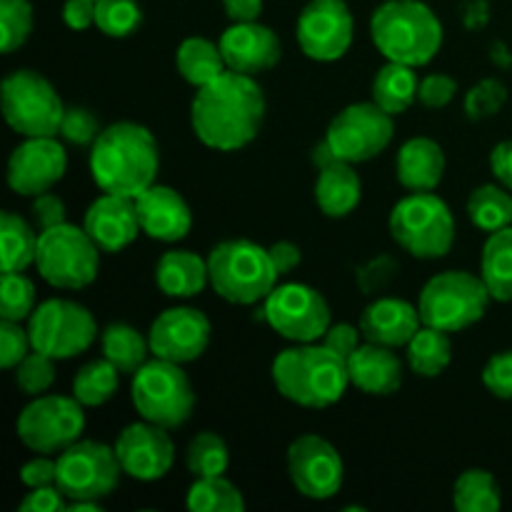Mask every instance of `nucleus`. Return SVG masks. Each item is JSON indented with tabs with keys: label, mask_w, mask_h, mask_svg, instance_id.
<instances>
[{
	"label": "nucleus",
	"mask_w": 512,
	"mask_h": 512,
	"mask_svg": "<svg viewBox=\"0 0 512 512\" xmlns=\"http://www.w3.org/2000/svg\"><path fill=\"white\" fill-rule=\"evenodd\" d=\"M208 283V258H200L193 250H168L155 263V285L168 298H195Z\"/></svg>",
	"instance_id": "cd10ccee"
},
{
	"label": "nucleus",
	"mask_w": 512,
	"mask_h": 512,
	"mask_svg": "<svg viewBox=\"0 0 512 512\" xmlns=\"http://www.w3.org/2000/svg\"><path fill=\"white\" fill-rule=\"evenodd\" d=\"M120 370L108 358L90 360L75 373L73 378V398L83 408H100L108 403L120 385Z\"/></svg>",
	"instance_id": "e433bc0d"
},
{
	"label": "nucleus",
	"mask_w": 512,
	"mask_h": 512,
	"mask_svg": "<svg viewBox=\"0 0 512 512\" xmlns=\"http://www.w3.org/2000/svg\"><path fill=\"white\" fill-rule=\"evenodd\" d=\"M33 33V5L30 0H0V48L5 55L23 48Z\"/></svg>",
	"instance_id": "a19ab883"
},
{
	"label": "nucleus",
	"mask_w": 512,
	"mask_h": 512,
	"mask_svg": "<svg viewBox=\"0 0 512 512\" xmlns=\"http://www.w3.org/2000/svg\"><path fill=\"white\" fill-rule=\"evenodd\" d=\"M220 50L228 70L243 75H260L273 70L283 58V45L278 33L260 20L253 23H233L220 35Z\"/></svg>",
	"instance_id": "412c9836"
},
{
	"label": "nucleus",
	"mask_w": 512,
	"mask_h": 512,
	"mask_svg": "<svg viewBox=\"0 0 512 512\" xmlns=\"http://www.w3.org/2000/svg\"><path fill=\"white\" fill-rule=\"evenodd\" d=\"M55 363H58V360L50 358V355L40 353V350H30V353L15 365V385H18L25 395H30V398L45 395L55 383Z\"/></svg>",
	"instance_id": "37998d69"
},
{
	"label": "nucleus",
	"mask_w": 512,
	"mask_h": 512,
	"mask_svg": "<svg viewBox=\"0 0 512 512\" xmlns=\"http://www.w3.org/2000/svg\"><path fill=\"white\" fill-rule=\"evenodd\" d=\"M465 210H468L470 223L488 235L512 225V195L500 183H488L475 188L470 193Z\"/></svg>",
	"instance_id": "f704fd0d"
},
{
	"label": "nucleus",
	"mask_w": 512,
	"mask_h": 512,
	"mask_svg": "<svg viewBox=\"0 0 512 512\" xmlns=\"http://www.w3.org/2000/svg\"><path fill=\"white\" fill-rule=\"evenodd\" d=\"M68 170V153L58 135L48 138H23V143L10 153L5 180L13 193L35 198L53 190Z\"/></svg>",
	"instance_id": "a211bd4d"
},
{
	"label": "nucleus",
	"mask_w": 512,
	"mask_h": 512,
	"mask_svg": "<svg viewBox=\"0 0 512 512\" xmlns=\"http://www.w3.org/2000/svg\"><path fill=\"white\" fill-rule=\"evenodd\" d=\"M185 505L193 512H243L245 498L225 475H213V478H195Z\"/></svg>",
	"instance_id": "4c0bfd02"
},
{
	"label": "nucleus",
	"mask_w": 512,
	"mask_h": 512,
	"mask_svg": "<svg viewBox=\"0 0 512 512\" xmlns=\"http://www.w3.org/2000/svg\"><path fill=\"white\" fill-rule=\"evenodd\" d=\"M100 253L88 230L63 223L40 233L35 268L53 288L83 290L98 278Z\"/></svg>",
	"instance_id": "9d476101"
},
{
	"label": "nucleus",
	"mask_w": 512,
	"mask_h": 512,
	"mask_svg": "<svg viewBox=\"0 0 512 512\" xmlns=\"http://www.w3.org/2000/svg\"><path fill=\"white\" fill-rule=\"evenodd\" d=\"M35 305V285L23 273H3L0 283V318L23 323L33 315Z\"/></svg>",
	"instance_id": "79ce46f5"
},
{
	"label": "nucleus",
	"mask_w": 512,
	"mask_h": 512,
	"mask_svg": "<svg viewBox=\"0 0 512 512\" xmlns=\"http://www.w3.org/2000/svg\"><path fill=\"white\" fill-rule=\"evenodd\" d=\"M490 170H493L495 180L505 188L512 190V140H503L490 153Z\"/></svg>",
	"instance_id": "13d9d810"
},
{
	"label": "nucleus",
	"mask_w": 512,
	"mask_h": 512,
	"mask_svg": "<svg viewBox=\"0 0 512 512\" xmlns=\"http://www.w3.org/2000/svg\"><path fill=\"white\" fill-rule=\"evenodd\" d=\"M58 480V458L53 460V455H35L33 460L20 468V483L28 490L33 488H45V485H55Z\"/></svg>",
	"instance_id": "603ef678"
},
{
	"label": "nucleus",
	"mask_w": 512,
	"mask_h": 512,
	"mask_svg": "<svg viewBox=\"0 0 512 512\" xmlns=\"http://www.w3.org/2000/svg\"><path fill=\"white\" fill-rule=\"evenodd\" d=\"M120 473H123V468H120L115 448L98 443V440L80 438L78 443H73L58 455L55 485L68 498V503H75V500L100 503L115 493Z\"/></svg>",
	"instance_id": "ddd939ff"
},
{
	"label": "nucleus",
	"mask_w": 512,
	"mask_h": 512,
	"mask_svg": "<svg viewBox=\"0 0 512 512\" xmlns=\"http://www.w3.org/2000/svg\"><path fill=\"white\" fill-rule=\"evenodd\" d=\"M395 273H398V263L393 255H378L355 270V285L363 295H378L393 283Z\"/></svg>",
	"instance_id": "49530a36"
},
{
	"label": "nucleus",
	"mask_w": 512,
	"mask_h": 512,
	"mask_svg": "<svg viewBox=\"0 0 512 512\" xmlns=\"http://www.w3.org/2000/svg\"><path fill=\"white\" fill-rule=\"evenodd\" d=\"M210 288L233 305L263 303L280 275L268 248L253 240H223L208 253Z\"/></svg>",
	"instance_id": "39448f33"
},
{
	"label": "nucleus",
	"mask_w": 512,
	"mask_h": 512,
	"mask_svg": "<svg viewBox=\"0 0 512 512\" xmlns=\"http://www.w3.org/2000/svg\"><path fill=\"white\" fill-rule=\"evenodd\" d=\"M85 430V408L73 395H38L15 420L18 440L40 455H60Z\"/></svg>",
	"instance_id": "f8f14e48"
},
{
	"label": "nucleus",
	"mask_w": 512,
	"mask_h": 512,
	"mask_svg": "<svg viewBox=\"0 0 512 512\" xmlns=\"http://www.w3.org/2000/svg\"><path fill=\"white\" fill-rule=\"evenodd\" d=\"M418 305L400 298H378L360 315V333L368 343L385 345V348H405L420 330Z\"/></svg>",
	"instance_id": "b1692460"
},
{
	"label": "nucleus",
	"mask_w": 512,
	"mask_h": 512,
	"mask_svg": "<svg viewBox=\"0 0 512 512\" xmlns=\"http://www.w3.org/2000/svg\"><path fill=\"white\" fill-rule=\"evenodd\" d=\"M480 278L488 285L490 298L512 303V225L488 235L480 255Z\"/></svg>",
	"instance_id": "7c9ffc66"
},
{
	"label": "nucleus",
	"mask_w": 512,
	"mask_h": 512,
	"mask_svg": "<svg viewBox=\"0 0 512 512\" xmlns=\"http://www.w3.org/2000/svg\"><path fill=\"white\" fill-rule=\"evenodd\" d=\"M35 225L20 218L18 213L5 210L0 215V260H3V273H25L30 265H35L38 255V240Z\"/></svg>",
	"instance_id": "2f4dec72"
},
{
	"label": "nucleus",
	"mask_w": 512,
	"mask_h": 512,
	"mask_svg": "<svg viewBox=\"0 0 512 512\" xmlns=\"http://www.w3.org/2000/svg\"><path fill=\"white\" fill-rule=\"evenodd\" d=\"M505 103H508V88L498 78H483L465 93V113L475 123L498 115Z\"/></svg>",
	"instance_id": "c03bdc74"
},
{
	"label": "nucleus",
	"mask_w": 512,
	"mask_h": 512,
	"mask_svg": "<svg viewBox=\"0 0 512 512\" xmlns=\"http://www.w3.org/2000/svg\"><path fill=\"white\" fill-rule=\"evenodd\" d=\"M363 200V183L360 175L355 173L353 163H335L325 165L318 170V180H315V203H318L320 213L328 218H348Z\"/></svg>",
	"instance_id": "bb28decb"
},
{
	"label": "nucleus",
	"mask_w": 512,
	"mask_h": 512,
	"mask_svg": "<svg viewBox=\"0 0 512 512\" xmlns=\"http://www.w3.org/2000/svg\"><path fill=\"white\" fill-rule=\"evenodd\" d=\"M360 335L363 333H360V328H355V325L335 323L330 325L328 333L320 338V343H323L325 348L333 350V353H338L343 360H348L350 355L360 348Z\"/></svg>",
	"instance_id": "864d4df0"
},
{
	"label": "nucleus",
	"mask_w": 512,
	"mask_h": 512,
	"mask_svg": "<svg viewBox=\"0 0 512 512\" xmlns=\"http://www.w3.org/2000/svg\"><path fill=\"white\" fill-rule=\"evenodd\" d=\"M263 315L270 328L290 343H318L333 325L325 295L305 283L275 285L263 300Z\"/></svg>",
	"instance_id": "4468645a"
},
{
	"label": "nucleus",
	"mask_w": 512,
	"mask_h": 512,
	"mask_svg": "<svg viewBox=\"0 0 512 512\" xmlns=\"http://www.w3.org/2000/svg\"><path fill=\"white\" fill-rule=\"evenodd\" d=\"M30 218H33L35 228L43 233V230L55 228V225L68 223L65 220V203L55 193H40L35 195L33 203H30Z\"/></svg>",
	"instance_id": "3c124183"
},
{
	"label": "nucleus",
	"mask_w": 512,
	"mask_h": 512,
	"mask_svg": "<svg viewBox=\"0 0 512 512\" xmlns=\"http://www.w3.org/2000/svg\"><path fill=\"white\" fill-rule=\"evenodd\" d=\"M83 228L88 230V235L103 253H120L133 245L140 235L135 198L103 193L85 210Z\"/></svg>",
	"instance_id": "5701e85b"
},
{
	"label": "nucleus",
	"mask_w": 512,
	"mask_h": 512,
	"mask_svg": "<svg viewBox=\"0 0 512 512\" xmlns=\"http://www.w3.org/2000/svg\"><path fill=\"white\" fill-rule=\"evenodd\" d=\"M418 85L420 80L415 75V68L388 60L375 73L373 85H370V100L395 118L413 108V103L418 100Z\"/></svg>",
	"instance_id": "c85d7f7f"
},
{
	"label": "nucleus",
	"mask_w": 512,
	"mask_h": 512,
	"mask_svg": "<svg viewBox=\"0 0 512 512\" xmlns=\"http://www.w3.org/2000/svg\"><path fill=\"white\" fill-rule=\"evenodd\" d=\"M130 398L148 423L175 430L190 420L195 410V390L183 365L153 358L133 375Z\"/></svg>",
	"instance_id": "6e6552de"
},
{
	"label": "nucleus",
	"mask_w": 512,
	"mask_h": 512,
	"mask_svg": "<svg viewBox=\"0 0 512 512\" xmlns=\"http://www.w3.org/2000/svg\"><path fill=\"white\" fill-rule=\"evenodd\" d=\"M483 385L490 395L512 400V350L495 353L483 368Z\"/></svg>",
	"instance_id": "09e8293b"
},
{
	"label": "nucleus",
	"mask_w": 512,
	"mask_h": 512,
	"mask_svg": "<svg viewBox=\"0 0 512 512\" xmlns=\"http://www.w3.org/2000/svg\"><path fill=\"white\" fill-rule=\"evenodd\" d=\"M265 93L253 75L225 70L203 85L190 103L195 138L220 153H233L258 138L265 120Z\"/></svg>",
	"instance_id": "f257e3e1"
},
{
	"label": "nucleus",
	"mask_w": 512,
	"mask_h": 512,
	"mask_svg": "<svg viewBox=\"0 0 512 512\" xmlns=\"http://www.w3.org/2000/svg\"><path fill=\"white\" fill-rule=\"evenodd\" d=\"M103 358H108L123 375H135L148 363L150 340L128 323H110L100 335Z\"/></svg>",
	"instance_id": "473e14b6"
},
{
	"label": "nucleus",
	"mask_w": 512,
	"mask_h": 512,
	"mask_svg": "<svg viewBox=\"0 0 512 512\" xmlns=\"http://www.w3.org/2000/svg\"><path fill=\"white\" fill-rule=\"evenodd\" d=\"M100 120L95 118V113L90 108H65L63 123H60V138L70 145H93L95 138L100 135Z\"/></svg>",
	"instance_id": "a18cd8bd"
},
{
	"label": "nucleus",
	"mask_w": 512,
	"mask_h": 512,
	"mask_svg": "<svg viewBox=\"0 0 512 512\" xmlns=\"http://www.w3.org/2000/svg\"><path fill=\"white\" fill-rule=\"evenodd\" d=\"M223 8L233 23H253L260 20L263 0H223Z\"/></svg>",
	"instance_id": "bf43d9fd"
},
{
	"label": "nucleus",
	"mask_w": 512,
	"mask_h": 512,
	"mask_svg": "<svg viewBox=\"0 0 512 512\" xmlns=\"http://www.w3.org/2000/svg\"><path fill=\"white\" fill-rule=\"evenodd\" d=\"M408 348V365L415 375L420 378H438L448 370L453 363V343H450V333L430 325H420L418 333L410 338Z\"/></svg>",
	"instance_id": "72a5a7b5"
},
{
	"label": "nucleus",
	"mask_w": 512,
	"mask_h": 512,
	"mask_svg": "<svg viewBox=\"0 0 512 512\" xmlns=\"http://www.w3.org/2000/svg\"><path fill=\"white\" fill-rule=\"evenodd\" d=\"M335 153H333V148H330L328 145V140H323V143L320 145H315V150H313V165L315 168H325V165H330V163H335Z\"/></svg>",
	"instance_id": "052dcab7"
},
{
	"label": "nucleus",
	"mask_w": 512,
	"mask_h": 512,
	"mask_svg": "<svg viewBox=\"0 0 512 512\" xmlns=\"http://www.w3.org/2000/svg\"><path fill=\"white\" fill-rule=\"evenodd\" d=\"M390 235L408 255L440 260L455 245V218L450 205L435 193H410L393 205Z\"/></svg>",
	"instance_id": "423d86ee"
},
{
	"label": "nucleus",
	"mask_w": 512,
	"mask_h": 512,
	"mask_svg": "<svg viewBox=\"0 0 512 512\" xmlns=\"http://www.w3.org/2000/svg\"><path fill=\"white\" fill-rule=\"evenodd\" d=\"M490 300V290L480 275L445 270L433 275L420 290V320L445 333H463L485 318Z\"/></svg>",
	"instance_id": "0eeeda50"
},
{
	"label": "nucleus",
	"mask_w": 512,
	"mask_h": 512,
	"mask_svg": "<svg viewBox=\"0 0 512 512\" xmlns=\"http://www.w3.org/2000/svg\"><path fill=\"white\" fill-rule=\"evenodd\" d=\"M455 95H458V80L453 75L430 73L418 85V100L430 110H440L450 105Z\"/></svg>",
	"instance_id": "8fccbe9b"
},
{
	"label": "nucleus",
	"mask_w": 512,
	"mask_h": 512,
	"mask_svg": "<svg viewBox=\"0 0 512 512\" xmlns=\"http://www.w3.org/2000/svg\"><path fill=\"white\" fill-rule=\"evenodd\" d=\"M288 475L303 498L330 500L343 488L345 465L330 440L308 433L290 443Z\"/></svg>",
	"instance_id": "f3484780"
},
{
	"label": "nucleus",
	"mask_w": 512,
	"mask_h": 512,
	"mask_svg": "<svg viewBox=\"0 0 512 512\" xmlns=\"http://www.w3.org/2000/svg\"><path fill=\"white\" fill-rule=\"evenodd\" d=\"M28 333L33 350L55 360L78 358L98 338V323L85 305L65 298H50L40 303L28 318Z\"/></svg>",
	"instance_id": "9b49d317"
},
{
	"label": "nucleus",
	"mask_w": 512,
	"mask_h": 512,
	"mask_svg": "<svg viewBox=\"0 0 512 512\" xmlns=\"http://www.w3.org/2000/svg\"><path fill=\"white\" fill-rule=\"evenodd\" d=\"M20 512H55L68 510V498L60 493L58 485H45V488H33L18 505Z\"/></svg>",
	"instance_id": "5fc2aeb1"
},
{
	"label": "nucleus",
	"mask_w": 512,
	"mask_h": 512,
	"mask_svg": "<svg viewBox=\"0 0 512 512\" xmlns=\"http://www.w3.org/2000/svg\"><path fill=\"white\" fill-rule=\"evenodd\" d=\"M33 350L30 343L28 328L23 323H13V320H3L0 323V365L5 370H15V365Z\"/></svg>",
	"instance_id": "de8ad7c7"
},
{
	"label": "nucleus",
	"mask_w": 512,
	"mask_h": 512,
	"mask_svg": "<svg viewBox=\"0 0 512 512\" xmlns=\"http://www.w3.org/2000/svg\"><path fill=\"white\" fill-rule=\"evenodd\" d=\"M393 135V115L370 100V103H353L340 110L330 120L325 140L333 148L335 158L358 165L378 158L393 143Z\"/></svg>",
	"instance_id": "2eb2a0df"
},
{
	"label": "nucleus",
	"mask_w": 512,
	"mask_h": 512,
	"mask_svg": "<svg viewBox=\"0 0 512 512\" xmlns=\"http://www.w3.org/2000/svg\"><path fill=\"white\" fill-rule=\"evenodd\" d=\"M355 20L345 0H308L300 10L295 38L300 50L318 63H335L353 45Z\"/></svg>",
	"instance_id": "dca6fc26"
},
{
	"label": "nucleus",
	"mask_w": 512,
	"mask_h": 512,
	"mask_svg": "<svg viewBox=\"0 0 512 512\" xmlns=\"http://www.w3.org/2000/svg\"><path fill=\"white\" fill-rule=\"evenodd\" d=\"M275 390L300 408L323 410L338 403L350 385L348 360L323 343H295L273 360Z\"/></svg>",
	"instance_id": "7ed1b4c3"
},
{
	"label": "nucleus",
	"mask_w": 512,
	"mask_h": 512,
	"mask_svg": "<svg viewBox=\"0 0 512 512\" xmlns=\"http://www.w3.org/2000/svg\"><path fill=\"white\" fill-rule=\"evenodd\" d=\"M143 23L138 0H95V28L108 38H128Z\"/></svg>",
	"instance_id": "ea45409f"
},
{
	"label": "nucleus",
	"mask_w": 512,
	"mask_h": 512,
	"mask_svg": "<svg viewBox=\"0 0 512 512\" xmlns=\"http://www.w3.org/2000/svg\"><path fill=\"white\" fill-rule=\"evenodd\" d=\"M370 38L385 60L420 68L440 53L445 30L423 0H385L370 18Z\"/></svg>",
	"instance_id": "20e7f679"
},
{
	"label": "nucleus",
	"mask_w": 512,
	"mask_h": 512,
	"mask_svg": "<svg viewBox=\"0 0 512 512\" xmlns=\"http://www.w3.org/2000/svg\"><path fill=\"white\" fill-rule=\"evenodd\" d=\"M90 175L103 193L138 198L155 183L160 168L158 140L145 125L120 120L100 130L90 145Z\"/></svg>",
	"instance_id": "f03ea898"
},
{
	"label": "nucleus",
	"mask_w": 512,
	"mask_h": 512,
	"mask_svg": "<svg viewBox=\"0 0 512 512\" xmlns=\"http://www.w3.org/2000/svg\"><path fill=\"white\" fill-rule=\"evenodd\" d=\"M63 20L70 30H88L95 25V0H65Z\"/></svg>",
	"instance_id": "4d7b16f0"
},
{
	"label": "nucleus",
	"mask_w": 512,
	"mask_h": 512,
	"mask_svg": "<svg viewBox=\"0 0 512 512\" xmlns=\"http://www.w3.org/2000/svg\"><path fill=\"white\" fill-rule=\"evenodd\" d=\"M113 448L123 473L140 483L163 480L175 465V445L170 440L168 428H160L148 420H140V423L120 430Z\"/></svg>",
	"instance_id": "aec40b11"
},
{
	"label": "nucleus",
	"mask_w": 512,
	"mask_h": 512,
	"mask_svg": "<svg viewBox=\"0 0 512 512\" xmlns=\"http://www.w3.org/2000/svg\"><path fill=\"white\" fill-rule=\"evenodd\" d=\"M503 505V493L493 473L470 468L455 480L453 508L458 512H495Z\"/></svg>",
	"instance_id": "c9c22d12"
},
{
	"label": "nucleus",
	"mask_w": 512,
	"mask_h": 512,
	"mask_svg": "<svg viewBox=\"0 0 512 512\" xmlns=\"http://www.w3.org/2000/svg\"><path fill=\"white\" fill-rule=\"evenodd\" d=\"M185 465H188L193 478H213V475H225L230 465V450L228 443L220 438L218 433H203L195 435L185 450Z\"/></svg>",
	"instance_id": "58836bf2"
},
{
	"label": "nucleus",
	"mask_w": 512,
	"mask_h": 512,
	"mask_svg": "<svg viewBox=\"0 0 512 512\" xmlns=\"http://www.w3.org/2000/svg\"><path fill=\"white\" fill-rule=\"evenodd\" d=\"M268 253L280 278L293 273V270L300 265V260H303V250H300V245L290 243V240H278V243L270 245Z\"/></svg>",
	"instance_id": "6e6d98bb"
},
{
	"label": "nucleus",
	"mask_w": 512,
	"mask_h": 512,
	"mask_svg": "<svg viewBox=\"0 0 512 512\" xmlns=\"http://www.w3.org/2000/svg\"><path fill=\"white\" fill-rule=\"evenodd\" d=\"M175 70L185 83L203 88V85L220 78L228 70V65H225L220 43L193 35V38H185L175 50Z\"/></svg>",
	"instance_id": "c756f323"
},
{
	"label": "nucleus",
	"mask_w": 512,
	"mask_h": 512,
	"mask_svg": "<svg viewBox=\"0 0 512 512\" xmlns=\"http://www.w3.org/2000/svg\"><path fill=\"white\" fill-rule=\"evenodd\" d=\"M140 230L160 243H178L193 228V213L183 195L170 185L153 183L135 198Z\"/></svg>",
	"instance_id": "4be33fe9"
},
{
	"label": "nucleus",
	"mask_w": 512,
	"mask_h": 512,
	"mask_svg": "<svg viewBox=\"0 0 512 512\" xmlns=\"http://www.w3.org/2000/svg\"><path fill=\"white\" fill-rule=\"evenodd\" d=\"M0 108L10 128L23 138H48L60 133L65 105L45 75L20 68L0 85Z\"/></svg>",
	"instance_id": "1a4fd4ad"
},
{
	"label": "nucleus",
	"mask_w": 512,
	"mask_h": 512,
	"mask_svg": "<svg viewBox=\"0 0 512 512\" xmlns=\"http://www.w3.org/2000/svg\"><path fill=\"white\" fill-rule=\"evenodd\" d=\"M210 333H213V325L203 310L178 305V308L160 313L150 325V353L153 358H163L178 365L195 363L208 350Z\"/></svg>",
	"instance_id": "6ab92c4d"
},
{
	"label": "nucleus",
	"mask_w": 512,
	"mask_h": 512,
	"mask_svg": "<svg viewBox=\"0 0 512 512\" xmlns=\"http://www.w3.org/2000/svg\"><path fill=\"white\" fill-rule=\"evenodd\" d=\"M445 175V153L438 140L410 138L395 158V178L410 193H433Z\"/></svg>",
	"instance_id": "a878e982"
},
{
	"label": "nucleus",
	"mask_w": 512,
	"mask_h": 512,
	"mask_svg": "<svg viewBox=\"0 0 512 512\" xmlns=\"http://www.w3.org/2000/svg\"><path fill=\"white\" fill-rule=\"evenodd\" d=\"M350 385L375 398H388L403 385V363L395 348L365 343L348 358Z\"/></svg>",
	"instance_id": "393cba45"
}]
</instances>
